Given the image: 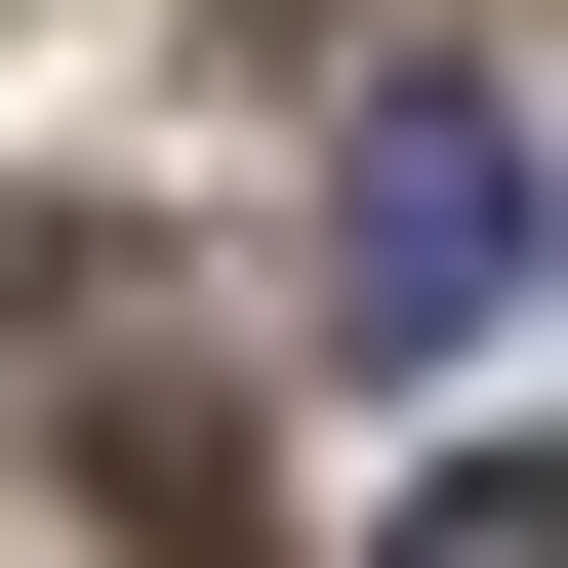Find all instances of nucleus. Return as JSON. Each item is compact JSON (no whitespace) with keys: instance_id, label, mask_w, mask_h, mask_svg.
I'll list each match as a JSON object with an SVG mask.
<instances>
[{"instance_id":"f257e3e1","label":"nucleus","mask_w":568,"mask_h":568,"mask_svg":"<svg viewBox=\"0 0 568 568\" xmlns=\"http://www.w3.org/2000/svg\"><path fill=\"white\" fill-rule=\"evenodd\" d=\"M325 325H366V366L528 325V122H487V82H366V163H325Z\"/></svg>"},{"instance_id":"f03ea898","label":"nucleus","mask_w":568,"mask_h":568,"mask_svg":"<svg viewBox=\"0 0 568 568\" xmlns=\"http://www.w3.org/2000/svg\"><path fill=\"white\" fill-rule=\"evenodd\" d=\"M406 568H568V447H447V487H406Z\"/></svg>"}]
</instances>
